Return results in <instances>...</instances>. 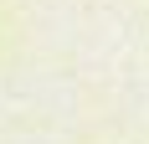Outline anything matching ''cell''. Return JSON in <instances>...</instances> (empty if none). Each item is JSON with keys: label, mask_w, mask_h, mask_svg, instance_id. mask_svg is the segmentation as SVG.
<instances>
[]
</instances>
